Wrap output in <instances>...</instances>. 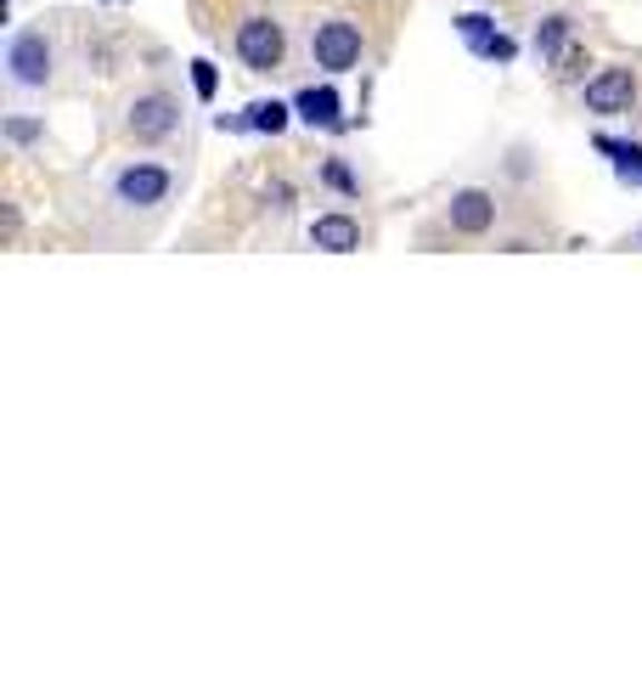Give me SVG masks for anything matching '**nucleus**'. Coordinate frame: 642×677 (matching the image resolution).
<instances>
[{
	"label": "nucleus",
	"mask_w": 642,
	"mask_h": 677,
	"mask_svg": "<svg viewBox=\"0 0 642 677\" xmlns=\"http://www.w3.org/2000/svg\"><path fill=\"white\" fill-rule=\"evenodd\" d=\"M169 193H175V169L158 164V158H125L108 176V198L125 215H152V209L169 204Z\"/></svg>",
	"instance_id": "f257e3e1"
},
{
	"label": "nucleus",
	"mask_w": 642,
	"mask_h": 677,
	"mask_svg": "<svg viewBox=\"0 0 642 677\" xmlns=\"http://www.w3.org/2000/svg\"><path fill=\"white\" fill-rule=\"evenodd\" d=\"M0 68H7V85H12L18 97L46 91L51 73H57V46H51V35H46V29H18V35L7 40V57H0Z\"/></svg>",
	"instance_id": "f03ea898"
},
{
	"label": "nucleus",
	"mask_w": 642,
	"mask_h": 677,
	"mask_svg": "<svg viewBox=\"0 0 642 677\" xmlns=\"http://www.w3.org/2000/svg\"><path fill=\"white\" fill-rule=\"evenodd\" d=\"M231 46H237V62L248 73H277L288 62V29H283V18H270V12H248L237 23Z\"/></svg>",
	"instance_id": "7ed1b4c3"
},
{
	"label": "nucleus",
	"mask_w": 642,
	"mask_h": 677,
	"mask_svg": "<svg viewBox=\"0 0 642 677\" xmlns=\"http://www.w3.org/2000/svg\"><path fill=\"white\" fill-rule=\"evenodd\" d=\"M360 57H366V35H360L355 18H338L333 12V18L310 23V62L322 73H349Z\"/></svg>",
	"instance_id": "20e7f679"
},
{
	"label": "nucleus",
	"mask_w": 642,
	"mask_h": 677,
	"mask_svg": "<svg viewBox=\"0 0 642 677\" xmlns=\"http://www.w3.org/2000/svg\"><path fill=\"white\" fill-rule=\"evenodd\" d=\"M180 130V102L169 97V91H136L130 102H125V136L130 141H141V147H158V141H169Z\"/></svg>",
	"instance_id": "39448f33"
},
{
	"label": "nucleus",
	"mask_w": 642,
	"mask_h": 677,
	"mask_svg": "<svg viewBox=\"0 0 642 677\" xmlns=\"http://www.w3.org/2000/svg\"><path fill=\"white\" fill-rule=\"evenodd\" d=\"M581 102H586V114H631V102H636V73H631V62H609V68H597L586 85H581Z\"/></svg>",
	"instance_id": "423d86ee"
},
{
	"label": "nucleus",
	"mask_w": 642,
	"mask_h": 677,
	"mask_svg": "<svg viewBox=\"0 0 642 677\" xmlns=\"http://www.w3.org/2000/svg\"><path fill=\"white\" fill-rule=\"evenodd\" d=\"M445 226L456 237H485L496 226V193H485V187H456L451 204H445Z\"/></svg>",
	"instance_id": "0eeeda50"
},
{
	"label": "nucleus",
	"mask_w": 642,
	"mask_h": 677,
	"mask_svg": "<svg viewBox=\"0 0 642 677\" xmlns=\"http://www.w3.org/2000/svg\"><path fill=\"white\" fill-rule=\"evenodd\" d=\"M310 248H322V254H355V248H360V220L344 215V209L316 215V220H310Z\"/></svg>",
	"instance_id": "6e6552de"
},
{
	"label": "nucleus",
	"mask_w": 642,
	"mask_h": 677,
	"mask_svg": "<svg viewBox=\"0 0 642 677\" xmlns=\"http://www.w3.org/2000/svg\"><path fill=\"white\" fill-rule=\"evenodd\" d=\"M338 91L333 85H305V91L294 97V119H305V125H316V130H338L344 119H338Z\"/></svg>",
	"instance_id": "1a4fd4ad"
},
{
	"label": "nucleus",
	"mask_w": 642,
	"mask_h": 677,
	"mask_svg": "<svg viewBox=\"0 0 642 677\" xmlns=\"http://www.w3.org/2000/svg\"><path fill=\"white\" fill-rule=\"evenodd\" d=\"M570 35H575V18H570V12H546V18L535 23V35H530L535 62H559V57L570 51Z\"/></svg>",
	"instance_id": "9d476101"
},
{
	"label": "nucleus",
	"mask_w": 642,
	"mask_h": 677,
	"mask_svg": "<svg viewBox=\"0 0 642 677\" xmlns=\"http://www.w3.org/2000/svg\"><path fill=\"white\" fill-rule=\"evenodd\" d=\"M597 153L614 158V181L620 187H642V141H609V136H597Z\"/></svg>",
	"instance_id": "9b49d317"
},
{
	"label": "nucleus",
	"mask_w": 642,
	"mask_h": 677,
	"mask_svg": "<svg viewBox=\"0 0 642 677\" xmlns=\"http://www.w3.org/2000/svg\"><path fill=\"white\" fill-rule=\"evenodd\" d=\"M288 119H294L288 102H254V108H248V130H259V136H283Z\"/></svg>",
	"instance_id": "f8f14e48"
},
{
	"label": "nucleus",
	"mask_w": 642,
	"mask_h": 677,
	"mask_svg": "<svg viewBox=\"0 0 642 677\" xmlns=\"http://www.w3.org/2000/svg\"><path fill=\"white\" fill-rule=\"evenodd\" d=\"M456 35L468 40V51H480V46L496 35V18H485V12H463V18H456Z\"/></svg>",
	"instance_id": "ddd939ff"
},
{
	"label": "nucleus",
	"mask_w": 642,
	"mask_h": 677,
	"mask_svg": "<svg viewBox=\"0 0 642 677\" xmlns=\"http://www.w3.org/2000/svg\"><path fill=\"white\" fill-rule=\"evenodd\" d=\"M322 181H327V187H338L344 198H355V193H360V181L349 176V169H344L338 158H327V164H322Z\"/></svg>",
	"instance_id": "4468645a"
},
{
	"label": "nucleus",
	"mask_w": 642,
	"mask_h": 677,
	"mask_svg": "<svg viewBox=\"0 0 642 677\" xmlns=\"http://www.w3.org/2000/svg\"><path fill=\"white\" fill-rule=\"evenodd\" d=\"M192 85H198V97H204V102H215L220 73H215V62H209V57H198V62H192Z\"/></svg>",
	"instance_id": "2eb2a0df"
},
{
	"label": "nucleus",
	"mask_w": 642,
	"mask_h": 677,
	"mask_svg": "<svg viewBox=\"0 0 642 677\" xmlns=\"http://www.w3.org/2000/svg\"><path fill=\"white\" fill-rule=\"evenodd\" d=\"M474 57H485V62H513V57H518V46H513L507 35H491V40H485Z\"/></svg>",
	"instance_id": "dca6fc26"
},
{
	"label": "nucleus",
	"mask_w": 642,
	"mask_h": 677,
	"mask_svg": "<svg viewBox=\"0 0 642 677\" xmlns=\"http://www.w3.org/2000/svg\"><path fill=\"white\" fill-rule=\"evenodd\" d=\"M40 130H46L40 119H7V141H12V147H29V141H40Z\"/></svg>",
	"instance_id": "f3484780"
},
{
	"label": "nucleus",
	"mask_w": 642,
	"mask_h": 677,
	"mask_svg": "<svg viewBox=\"0 0 642 677\" xmlns=\"http://www.w3.org/2000/svg\"><path fill=\"white\" fill-rule=\"evenodd\" d=\"M636 248H642V232H636Z\"/></svg>",
	"instance_id": "a211bd4d"
}]
</instances>
